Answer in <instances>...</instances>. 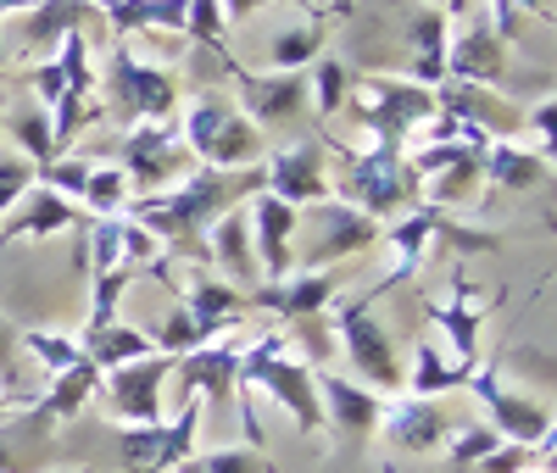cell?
<instances>
[{
  "instance_id": "obj_1",
  "label": "cell",
  "mask_w": 557,
  "mask_h": 473,
  "mask_svg": "<svg viewBox=\"0 0 557 473\" xmlns=\"http://www.w3.org/2000/svg\"><path fill=\"white\" fill-rule=\"evenodd\" d=\"M262 189H268L262 162H257V167H235V173L196 167L178 189H168V196L128 201L123 217L146 223V228L157 234L162 251H178L190 267H207V228H212L223 212H235V207H246L251 196H262Z\"/></svg>"
},
{
  "instance_id": "obj_2",
  "label": "cell",
  "mask_w": 557,
  "mask_h": 473,
  "mask_svg": "<svg viewBox=\"0 0 557 473\" xmlns=\"http://www.w3.org/2000/svg\"><path fill=\"white\" fill-rule=\"evenodd\" d=\"M330 196L357 207L362 217H401L412 207H424V178L407 167L401 151L374 146V151H351L341 139H330Z\"/></svg>"
},
{
  "instance_id": "obj_3",
  "label": "cell",
  "mask_w": 557,
  "mask_h": 473,
  "mask_svg": "<svg viewBox=\"0 0 557 473\" xmlns=\"http://www.w3.org/2000/svg\"><path fill=\"white\" fill-rule=\"evenodd\" d=\"M178 139H184V151L196 157V167H218V173L257 167L268 157V134L240 107H228L223 95H196V101H184Z\"/></svg>"
},
{
  "instance_id": "obj_4",
  "label": "cell",
  "mask_w": 557,
  "mask_h": 473,
  "mask_svg": "<svg viewBox=\"0 0 557 473\" xmlns=\"http://www.w3.org/2000/svg\"><path fill=\"white\" fill-rule=\"evenodd\" d=\"M330 335H335L341 357L351 362L357 385H368V390L385 396V401L407 390V357L391 340V328L374 318V296H357V301L335 307L330 312Z\"/></svg>"
},
{
  "instance_id": "obj_5",
  "label": "cell",
  "mask_w": 557,
  "mask_h": 473,
  "mask_svg": "<svg viewBox=\"0 0 557 473\" xmlns=\"http://www.w3.org/2000/svg\"><path fill=\"white\" fill-rule=\"evenodd\" d=\"M240 390H268L301 435H323V401H318V368L301 357H285V340L268 335L257 346H240Z\"/></svg>"
},
{
  "instance_id": "obj_6",
  "label": "cell",
  "mask_w": 557,
  "mask_h": 473,
  "mask_svg": "<svg viewBox=\"0 0 557 473\" xmlns=\"http://www.w3.org/2000/svg\"><path fill=\"white\" fill-rule=\"evenodd\" d=\"M346 112H351L357 128L374 134V146L401 151L407 139L435 117V89L412 84V78H391V73H380V78H357Z\"/></svg>"
},
{
  "instance_id": "obj_7",
  "label": "cell",
  "mask_w": 557,
  "mask_h": 473,
  "mask_svg": "<svg viewBox=\"0 0 557 473\" xmlns=\"http://www.w3.org/2000/svg\"><path fill=\"white\" fill-rule=\"evenodd\" d=\"M107 107L134 128V123H173L178 101H184V78L168 62H151L128 51V45H112V67L101 78Z\"/></svg>"
},
{
  "instance_id": "obj_8",
  "label": "cell",
  "mask_w": 557,
  "mask_h": 473,
  "mask_svg": "<svg viewBox=\"0 0 557 473\" xmlns=\"http://www.w3.org/2000/svg\"><path fill=\"white\" fill-rule=\"evenodd\" d=\"M380 228L385 223H374V217H362L357 207H346V201H312L307 212H301V223H296V251H290V262H296V273H323V267H335V262H351V257H362V251H374L380 246Z\"/></svg>"
},
{
  "instance_id": "obj_9",
  "label": "cell",
  "mask_w": 557,
  "mask_h": 473,
  "mask_svg": "<svg viewBox=\"0 0 557 473\" xmlns=\"http://www.w3.org/2000/svg\"><path fill=\"white\" fill-rule=\"evenodd\" d=\"M117 167L134 189V201H146V196H168V189H178L184 178L196 173V157L184 151V139L173 123H134L123 134V146H117Z\"/></svg>"
},
{
  "instance_id": "obj_10",
  "label": "cell",
  "mask_w": 557,
  "mask_h": 473,
  "mask_svg": "<svg viewBox=\"0 0 557 473\" xmlns=\"http://www.w3.org/2000/svg\"><path fill=\"white\" fill-rule=\"evenodd\" d=\"M173 396L168 401H201L228 430V418H240V346L235 340H207L173 362Z\"/></svg>"
},
{
  "instance_id": "obj_11",
  "label": "cell",
  "mask_w": 557,
  "mask_h": 473,
  "mask_svg": "<svg viewBox=\"0 0 557 473\" xmlns=\"http://www.w3.org/2000/svg\"><path fill=\"white\" fill-rule=\"evenodd\" d=\"M462 390H474V401L485 407V423L507 446H530V451L552 446V401L524 385H507L502 368H474Z\"/></svg>"
},
{
  "instance_id": "obj_12",
  "label": "cell",
  "mask_w": 557,
  "mask_h": 473,
  "mask_svg": "<svg viewBox=\"0 0 557 473\" xmlns=\"http://www.w3.org/2000/svg\"><path fill=\"white\" fill-rule=\"evenodd\" d=\"M173 362L178 357H139V362H123L112 373H101V396H107V412L134 430V423H168V378H173Z\"/></svg>"
},
{
  "instance_id": "obj_13",
  "label": "cell",
  "mask_w": 557,
  "mask_h": 473,
  "mask_svg": "<svg viewBox=\"0 0 557 473\" xmlns=\"http://www.w3.org/2000/svg\"><path fill=\"white\" fill-rule=\"evenodd\" d=\"M268 173V196H278L285 207H312V201H330V134H301L290 146H273L262 157Z\"/></svg>"
},
{
  "instance_id": "obj_14",
  "label": "cell",
  "mask_w": 557,
  "mask_h": 473,
  "mask_svg": "<svg viewBox=\"0 0 557 473\" xmlns=\"http://www.w3.org/2000/svg\"><path fill=\"white\" fill-rule=\"evenodd\" d=\"M446 78L451 84H480V89H502L513 84V45H507L485 12H474L462 28H451L446 39Z\"/></svg>"
},
{
  "instance_id": "obj_15",
  "label": "cell",
  "mask_w": 557,
  "mask_h": 473,
  "mask_svg": "<svg viewBox=\"0 0 557 473\" xmlns=\"http://www.w3.org/2000/svg\"><path fill=\"white\" fill-rule=\"evenodd\" d=\"M235 89H240V112H246L262 134L301 128L307 112H312V84H307V73H240Z\"/></svg>"
},
{
  "instance_id": "obj_16",
  "label": "cell",
  "mask_w": 557,
  "mask_h": 473,
  "mask_svg": "<svg viewBox=\"0 0 557 473\" xmlns=\"http://www.w3.org/2000/svg\"><path fill=\"white\" fill-rule=\"evenodd\" d=\"M78 28H101L107 34V23L89 12L84 0H39V7H28L12 23V51L34 57V62H51V51H62V39L78 34Z\"/></svg>"
},
{
  "instance_id": "obj_17",
  "label": "cell",
  "mask_w": 557,
  "mask_h": 473,
  "mask_svg": "<svg viewBox=\"0 0 557 473\" xmlns=\"http://www.w3.org/2000/svg\"><path fill=\"white\" fill-rule=\"evenodd\" d=\"M451 430H457L451 407L424 401V396H391L385 412H380V435H385V446H396V451H407V457H424V451L446 446Z\"/></svg>"
},
{
  "instance_id": "obj_18",
  "label": "cell",
  "mask_w": 557,
  "mask_h": 473,
  "mask_svg": "<svg viewBox=\"0 0 557 473\" xmlns=\"http://www.w3.org/2000/svg\"><path fill=\"white\" fill-rule=\"evenodd\" d=\"M435 112L469 123L485 139H519L524 134V112L507 101L502 89H480V84H435Z\"/></svg>"
},
{
  "instance_id": "obj_19",
  "label": "cell",
  "mask_w": 557,
  "mask_h": 473,
  "mask_svg": "<svg viewBox=\"0 0 557 473\" xmlns=\"http://www.w3.org/2000/svg\"><path fill=\"white\" fill-rule=\"evenodd\" d=\"M246 217H251V246H257V267H262V284H278V278H290L296 273V262H290V251H296V223H301V212L296 207H285L278 196H251L246 201Z\"/></svg>"
},
{
  "instance_id": "obj_20",
  "label": "cell",
  "mask_w": 557,
  "mask_h": 473,
  "mask_svg": "<svg viewBox=\"0 0 557 473\" xmlns=\"http://www.w3.org/2000/svg\"><path fill=\"white\" fill-rule=\"evenodd\" d=\"M207 267H223V284H235L240 296L262 290V267H257V246H251V217L246 207L223 212L207 228Z\"/></svg>"
},
{
  "instance_id": "obj_21",
  "label": "cell",
  "mask_w": 557,
  "mask_h": 473,
  "mask_svg": "<svg viewBox=\"0 0 557 473\" xmlns=\"http://www.w3.org/2000/svg\"><path fill=\"white\" fill-rule=\"evenodd\" d=\"M78 223H84V212H78L67 196L34 184L28 196H23L7 217H0V251H12L17 240H57V234H67V228H78Z\"/></svg>"
},
{
  "instance_id": "obj_22",
  "label": "cell",
  "mask_w": 557,
  "mask_h": 473,
  "mask_svg": "<svg viewBox=\"0 0 557 473\" xmlns=\"http://www.w3.org/2000/svg\"><path fill=\"white\" fill-rule=\"evenodd\" d=\"M318 401H323V423L351 440H368L380 430V412H385V396H374L368 385H357L351 373H323L318 368Z\"/></svg>"
},
{
  "instance_id": "obj_23",
  "label": "cell",
  "mask_w": 557,
  "mask_h": 473,
  "mask_svg": "<svg viewBox=\"0 0 557 473\" xmlns=\"http://www.w3.org/2000/svg\"><path fill=\"white\" fill-rule=\"evenodd\" d=\"M335 296H341V273L323 267V273H290V278H278V284H262V290L251 296V307H268V312L285 318V323H307V318L330 312Z\"/></svg>"
},
{
  "instance_id": "obj_24",
  "label": "cell",
  "mask_w": 557,
  "mask_h": 473,
  "mask_svg": "<svg viewBox=\"0 0 557 473\" xmlns=\"http://www.w3.org/2000/svg\"><path fill=\"white\" fill-rule=\"evenodd\" d=\"M441 217L446 212H435V207H412V212H401L391 228H380V240L396 251V262H391V273L374 284L368 296H385L391 284H401V278H412L418 267H424V251L435 246V228H441Z\"/></svg>"
},
{
  "instance_id": "obj_25",
  "label": "cell",
  "mask_w": 557,
  "mask_h": 473,
  "mask_svg": "<svg viewBox=\"0 0 557 473\" xmlns=\"http://www.w3.org/2000/svg\"><path fill=\"white\" fill-rule=\"evenodd\" d=\"M178 301L196 312V323L207 328V340H218L228 323H240L251 312V296H240L235 284H223V278H212L201 267H190V278L178 284Z\"/></svg>"
},
{
  "instance_id": "obj_26",
  "label": "cell",
  "mask_w": 557,
  "mask_h": 473,
  "mask_svg": "<svg viewBox=\"0 0 557 473\" xmlns=\"http://www.w3.org/2000/svg\"><path fill=\"white\" fill-rule=\"evenodd\" d=\"M430 318H435V328L446 335L451 362H457L462 373H474V368H480V328H485V312L469 301V278L457 273L451 301H446V307H430Z\"/></svg>"
},
{
  "instance_id": "obj_27",
  "label": "cell",
  "mask_w": 557,
  "mask_h": 473,
  "mask_svg": "<svg viewBox=\"0 0 557 473\" xmlns=\"http://www.w3.org/2000/svg\"><path fill=\"white\" fill-rule=\"evenodd\" d=\"M480 173L502 189H535V184L552 178V157L535 151V146H519V139H485Z\"/></svg>"
},
{
  "instance_id": "obj_28",
  "label": "cell",
  "mask_w": 557,
  "mask_h": 473,
  "mask_svg": "<svg viewBox=\"0 0 557 473\" xmlns=\"http://www.w3.org/2000/svg\"><path fill=\"white\" fill-rule=\"evenodd\" d=\"M446 39H451V23H446V12L441 7H418L412 12V23H407V45H412V84H424V89H435V84H446Z\"/></svg>"
},
{
  "instance_id": "obj_29",
  "label": "cell",
  "mask_w": 557,
  "mask_h": 473,
  "mask_svg": "<svg viewBox=\"0 0 557 473\" xmlns=\"http://www.w3.org/2000/svg\"><path fill=\"white\" fill-rule=\"evenodd\" d=\"M462 385H469V373L451 362V351H446L435 335H424V340L412 346V357H407V390H401V396L441 401V396H451V390H462Z\"/></svg>"
},
{
  "instance_id": "obj_30",
  "label": "cell",
  "mask_w": 557,
  "mask_h": 473,
  "mask_svg": "<svg viewBox=\"0 0 557 473\" xmlns=\"http://www.w3.org/2000/svg\"><path fill=\"white\" fill-rule=\"evenodd\" d=\"M78 351H84V362L89 368H101V373H112V368H123V362H139V357H151L157 346H151V335L139 323H107V328H84L78 335Z\"/></svg>"
},
{
  "instance_id": "obj_31",
  "label": "cell",
  "mask_w": 557,
  "mask_h": 473,
  "mask_svg": "<svg viewBox=\"0 0 557 473\" xmlns=\"http://www.w3.org/2000/svg\"><path fill=\"white\" fill-rule=\"evenodd\" d=\"M101 390V368H89V362H73L67 373H57V378H45V390H39V401H34V412L45 418V423H62V418H78L84 412V401Z\"/></svg>"
},
{
  "instance_id": "obj_32",
  "label": "cell",
  "mask_w": 557,
  "mask_h": 473,
  "mask_svg": "<svg viewBox=\"0 0 557 473\" xmlns=\"http://www.w3.org/2000/svg\"><path fill=\"white\" fill-rule=\"evenodd\" d=\"M323 57V23H290L262 45V73H307Z\"/></svg>"
},
{
  "instance_id": "obj_33",
  "label": "cell",
  "mask_w": 557,
  "mask_h": 473,
  "mask_svg": "<svg viewBox=\"0 0 557 473\" xmlns=\"http://www.w3.org/2000/svg\"><path fill=\"white\" fill-rule=\"evenodd\" d=\"M424 196H430V207L435 212H457V207H474L480 196H485V173H480V157L474 162H457V167H446V173H435V178H424Z\"/></svg>"
},
{
  "instance_id": "obj_34",
  "label": "cell",
  "mask_w": 557,
  "mask_h": 473,
  "mask_svg": "<svg viewBox=\"0 0 557 473\" xmlns=\"http://www.w3.org/2000/svg\"><path fill=\"white\" fill-rule=\"evenodd\" d=\"M28 357H23V328L0 312V390H7V401L12 407H34L39 401V390L28 385Z\"/></svg>"
},
{
  "instance_id": "obj_35",
  "label": "cell",
  "mask_w": 557,
  "mask_h": 473,
  "mask_svg": "<svg viewBox=\"0 0 557 473\" xmlns=\"http://www.w3.org/2000/svg\"><path fill=\"white\" fill-rule=\"evenodd\" d=\"M128 201H134V189H128V178H123V167H117V162L89 167L84 196H78V212H84V217H123V212H128Z\"/></svg>"
},
{
  "instance_id": "obj_36",
  "label": "cell",
  "mask_w": 557,
  "mask_h": 473,
  "mask_svg": "<svg viewBox=\"0 0 557 473\" xmlns=\"http://www.w3.org/2000/svg\"><path fill=\"white\" fill-rule=\"evenodd\" d=\"M307 84H312V112L330 123V117H341L346 112V101H351V67L341 62V57H318L312 67H307Z\"/></svg>"
},
{
  "instance_id": "obj_37",
  "label": "cell",
  "mask_w": 557,
  "mask_h": 473,
  "mask_svg": "<svg viewBox=\"0 0 557 473\" xmlns=\"http://www.w3.org/2000/svg\"><path fill=\"white\" fill-rule=\"evenodd\" d=\"M139 267H112V273H96L89 278V323L84 328H107V323H117V312H123V296H134L139 290Z\"/></svg>"
},
{
  "instance_id": "obj_38",
  "label": "cell",
  "mask_w": 557,
  "mask_h": 473,
  "mask_svg": "<svg viewBox=\"0 0 557 473\" xmlns=\"http://www.w3.org/2000/svg\"><path fill=\"white\" fill-rule=\"evenodd\" d=\"M146 335H151V346H157L162 357H184V351L207 346V328L196 323V312L184 307V301H168V307H162V323L146 328Z\"/></svg>"
},
{
  "instance_id": "obj_39",
  "label": "cell",
  "mask_w": 557,
  "mask_h": 473,
  "mask_svg": "<svg viewBox=\"0 0 557 473\" xmlns=\"http://www.w3.org/2000/svg\"><path fill=\"white\" fill-rule=\"evenodd\" d=\"M173 473H273V457L257 446H212V451L184 457Z\"/></svg>"
},
{
  "instance_id": "obj_40",
  "label": "cell",
  "mask_w": 557,
  "mask_h": 473,
  "mask_svg": "<svg viewBox=\"0 0 557 473\" xmlns=\"http://www.w3.org/2000/svg\"><path fill=\"white\" fill-rule=\"evenodd\" d=\"M23 357H28L45 378H57V373H67L73 362H84L78 340H73V335H51V328H23Z\"/></svg>"
},
{
  "instance_id": "obj_41",
  "label": "cell",
  "mask_w": 557,
  "mask_h": 473,
  "mask_svg": "<svg viewBox=\"0 0 557 473\" xmlns=\"http://www.w3.org/2000/svg\"><path fill=\"white\" fill-rule=\"evenodd\" d=\"M7 134L17 139V157H28L34 167H45L57 157V139H51V112H39V107H23L7 117Z\"/></svg>"
},
{
  "instance_id": "obj_42",
  "label": "cell",
  "mask_w": 557,
  "mask_h": 473,
  "mask_svg": "<svg viewBox=\"0 0 557 473\" xmlns=\"http://www.w3.org/2000/svg\"><path fill=\"white\" fill-rule=\"evenodd\" d=\"M496 446H502V435L491 430V423H457L451 440H446V462H451L457 473H474Z\"/></svg>"
},
{
  "instance_id": "obj_43",
  "label": "cell",
  "mask_w": 557,
  "mask_h": 473,
  "mask_svg": "<svg viewBox=\"0 0 557 473\" xmlns=\"http://www.w3.org/2000/svg\"><path fill=\"white\" fill-rule=\"evenodd\" d=\"M28 189H34V162L17 157V151H0V217H7Z\"/></svg>"
},
{
  "instance_id": "obj_44",
  "label": "cell",
  "mask_w": 557,
  "mask_h": 473,
  "mask_svg": "<svg viewBox=\"0 0 557 473\" xmlns=\"http://www.w3.org/2000/svg\"><path fill=\"white\" fill-rule=\"evenodd\" d=\"M168 251L157 246V234L146 228V223H134V217H123V262L128 267H139V273H146L151 262H162Z\"/></svg>"
},
{
  "instance_id": "obj_45",
  "label": "cell",
  "mask_w": 557,
  "mask_h": 473,
  "mask_svg": "<svg viewBox=\"0 0 557 473\" xmlns=\"http://www.w3.org/2000/svg\"><path fill=\"white\" fill-rule=\"evenodd\" d=\"M28 95H34V107L39 112H57V101L67 95V78H62V62L51 57V62H34V73H28Z\"/></svg>"
},
{
  "instance_id": "obj_46",
  "label": "cell",
  "mask_w": 557,
  "mask_h": 473,
  "mask_svg": "<svg viewBox=\"0 0 557 473\" xmlns=\"http://www.w3.org/2000/svg\"><path fill=\"white\" fill-rule=\"evenodd\" d=\"M530 468H535V451H530V446H507V440H502L474 473H530Z\"/></svg>"
},
{
  "instance_id": "obj_47",
  "label": "cell",
  "mask_w": 557,
  "mask_h": 473,
  "mask_svg": "<svg viewBox=\"0 0 557 473\" xmlns=\"http://www.w3.org/2000/svg\"><path fill=\"white\" fill-rule=\"evenodd\" d=\"M552 117H557L552 95H535V107L524 112V134H535V139H541V151H552Z\"/></svg>"
},
{
  "instance_id": "obj_48",
  "label": "cell",
  "mask_w": 557,
  "mask_h": 473,
  "mask_svg": "<svg viewBox=\"0 0 557 473\" xmlns=\"http://www.w3.org/2000/svg\"><path fill=\"white\" fill-rule=\"evenodd\" d=\"M218 7H223V23L235 28V23H251V17L268 7V0H218Z\"/></svg>"
},
{
  "instance_id": "obj_49",
  "label": "cell",
  "mask_w": 557,
  "mask_h": 473,
  "mask_svg": "<svg viewBox=\"0 0 557 473\" xmlns=\"http://www.w3.org/2000/svg\"><path fill=\"white\" fill-rule=\"evenodd\" d=\"M28 7H39V0H0V23H7V17H23Z\"/></svg>"
},
{
  "instance_id": "obj_50",
  "label": "cell",
  "mask_w": 557,
  "mask_h": 473,
  "mask_svg": "<svg viewBox=\"0 0 557 473\" xmlns=\"http://www.w3.org/2000/svg\"><path fill=\"white\" fill-rule=\"evenodd\" d=\"M268 7H290V12H312V17L323 12V7H318V0H268Z\"/></svg>"
},
{
  "instance_id": "obj_51",
  "label": "cell",
  "mask_w": 557,
  "mask_h": 473,
  "mask_svg": "<svg viewBox=\"0 0 557 473\" xmlns=\"http://www.w3.org/2000/svg\"><path fill=\"white\" fill-rule=\"evenodd\" d=\"M12 412H17V407H12V401H7V390H0V423H7V418H12Z\"/></svg>"
},
{
  "instance_id": "obj_52",
  "label": "cell",
  "mask_w": 557,
  "mask_h": 473,
  "mask_svg": "<svg viewBox=\"0 0 557 473\" xmlns=\"http://www.w3.org/2000/svg\"><path fill=\"white\" fill-rule=\"evenodd\" d=\"M424 7H446V0H424Z\"/></svg>"
}]
</instances>
